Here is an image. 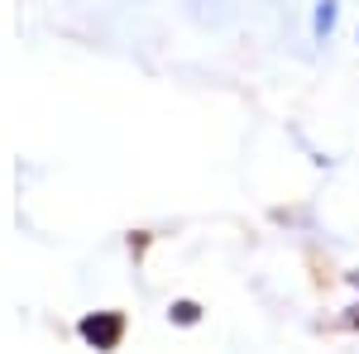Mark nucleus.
<instances>
[{
    "label": "nucleus",
    "instance_id": "obj_1",
    "mask_svg": "<svg viewBox=\"0 0 359 354\" xmlns=\"http://www.w3.org/2000/svg\"><path fill=\"white\" fill-rule=\"evenodd\" d=\"M82 335H86V340H96V345H115V335H120V321H115V316H106V321H86Z\"/></svg>",
    "mask_w": 359,
    "mask_h": 354
},
{
    "label": "nucleus",
    "instance_id": "obj_2",
    "mask_svg": "<svg viewBox=\"0 0 359 354\" xmlns=\"http://www.w3.org/2000/svg\"><path fill=\"white\" fill-rule=\"evenodd\" d=\"M331 25H335V0H321L316 5V34H331Z\"/></svg>",
    "mask_w": 359,
    "mask_h": 354
}]
</instances>
